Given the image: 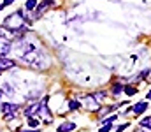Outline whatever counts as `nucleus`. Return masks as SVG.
<instances>
[{
  "instance_id": "412c9836",
  "label": "nucleus",
  "mask_w": 151,
  "mask_h": 132,
  "mask_svg": "<svg viewBox=\"0 0 151 132\" xmlns=\"http://www.w3.org/2000/svg\"><path fill=\"white\" fill-rule=\"evenodd\" d=\"M2 9H4V5H2V4H0V11H2Z\"/></svg>"
},
{
  "instance_id": "dca6fc26",
  "label": "nucleus",
  "mask_w": 151,
  "mask_h": 132,
  "mask_svg": "<svg viewBox=\"0 0 151 132\" xmlns=\"http://www.w3.org/2000/svg\"><path fill=\"white\" fill-rule=\"evenodd\" d=\"M128 127V123H123V125H119V127H116V132H123L125 129Z\"/></svg>"
},
{
  "instance_id": "6e6552de",
  "label": "nucleus",
  "mask_w": 151,
  "mask_h": 132,
  "mask_svg": "<svg viewBox=\"0 0 151 132\" xmlns=\"http://www.w3.org/2000/svg\"><path fill=\"white\" fill-rule=\"evenodd\" d=\"M139 127H142L144 131H151V116H144L139 122Z\"/></svg>"
},
{
  "instance_id": "6ab92c4d",
  "label": "nucleus",
  "mask_w": 151,
  "mask_h": 132,
  "mask_svg": "<svg viewBox=\"0 0 151 132\" xmlns=\"http://www.w3.org/2000/svg\"><path fill=\"white\" fill-rule=\"evenodd\" d=\"M146 99H150V100H151V90L148 92V95H146Z\"/></svg>"
},
{
  "instance_id": "4be33fe9",
  "label": "nucleus",
  "mask_w": 151,
  "mask_h": 132,
  "mask_svg": "<svg viewBox=\"0 0 151 132\" xmlns=\"http://www.w3.org/2000/svg\"><path fill=\"white\" fill-rule=\"evenodd\" d=\"M0 97H2V92H0Z\"/></svg>"
},
{
  "instance_id": "f8f14e48",
  "label": "nucleus",
  "mask_w": 151,
  "mask_h": 132,
  "mask_svg": "<svg viewBox=\"0 0 151 132\" xmlns=\"http://www.w3.org/2000/svg\"><path fill=\"white\" fill-rule=\"evenodd\" d=\"M111 129H113V122H107V120H106L104 125H102V129H100L99 132H109Z\"/></svg>"
},
{
  "instance_id": "7ed1b4c3",
  "label": "nucleus",
  "mask_w": 151,
  "mask_h": 132,
  "mask_svg": "<svg viewBox=\"0 0 151 132\" xmlns=\"http://www.w3.org/2000/svg\"><path fill=\"white\" fill-rule=\"evenodd\" d=\"M11 49H12V43H11L7 37H2V35H0V56L9 55Z\"/></svg>"
},
{
  "instance_id": "f3484780",
  "label": "nucleus",
  "mask_w": 151,
  "mask_h": 132,
  "mask_svg": "<svg viewBox=\"0 0 151 132\" xmlns=\"http://www.w3.org/2000/svg\"><path fill=\"white\" fill-rule=\"evenodd\" d=\"M11 4H14V0H4V2H2L4 7H5V5H11Z\"/></svg>"
},
{
  "instance_id": "39448f33",
  "label": "nucleus",
  "mask_w": 151,
  "mask_h": 132,
  "mask_svg": "<svg viewBox=\"0 0 151 132\" xmlns=\"http://www.w3.org/2000/svg\"><path fill=\"white\" fill-rule=\"evenodd\" d=\"M84 102H86V107H88L90 111H99V109H100V104H99V100H97L95 97H86Z\"/></svg>"
},
{
  "instance_id": "20e7f679",
  "label": "nucleus",
  "mask_w": 151,
  "mask_h": 132,
  "mask_svg": "<svg viewBox=\"0 0 151 132\" xmlns=\"http://www.w3.org/2000/svg\"><path fill=\"white\" fill-rule=\"evenodd\" d=\"M148 107H150V104L142 100V102H137L135 106H132V113L137 116V115H142V113H146V111H148Z\"/></svg>"
},
{
  "instance_id": "423d86ee",
  "label": "nucleus",
  "mask_w": 151,
  "mask_h": 132,
  "mask_svg": "<svg viewBox=\"0 0 151 132\" xmlns=\"http://www.w3.org/2000/svg\"><path fill=\"white\" fill-rule=\"evenodd\" d=\"M16 63H14V60H11V58H5V56H0V71L4 72V71H9L11 67H14Z\"/></svg>"
},
{
  "instance_id": "4468645a",
  "label": "nucleus",
  "mask_w": 151,
  "mask_h": 132,
  "mask_svg": "<svg viewBox=\"0 0 151 132\" xmlns=\"http://www.w3.org/2000/svg\"><path fill=\"white\" fill-rule=\"evenodd\" d=\"M81 107V102H77V100H70L69 102V109L70 111H76V109H79Z\"/></svg>"
},
{
  "instance_id": "ddd939ff",
  "label": "nucleus",
  "mask_w": 151,
  "mask_h": 132,
  "mask_svg": "<svg viewBox=\"0 0 151 132\" xmlns=\"http://www.w3.org/2000/svg\"><path fill=\"white\" fill-rule=\"evenodd\" d=\"M111 92H113V95H119V93L123 92V85H119V83H116V85L113 87V90H111Z\"/></svg>"
},
{
  "instance_id": "9b49d317",
  "label": "nucleus",
  "mask_w": 151,
  "mask_h": 132,
  "mask_svg": "<svg viewBox=\"0 0 151 132\" xmlns=\"http://www.w3.org/2000/svg\"><path fill=\"white\" fill-rule=\"evenodd\" d=\"M37 7V0H28L27 4H25V9L27 11H32V9H35Z\"/></svg>"
},
{
  "instance_id": "2eb2a0df",
  "label": "nucleus",
  "mask_w": 151,
  "mask_h": 132,
  "mask_svg": "<svg viewBox=\"0 0 151 132\" xmlns=\"http://www.w3.org/2000/svg\"><path fill=\"white\" fill-rule=\"evenodd\" d=\"M39 123H40V120H39V118H34V116H30V118H28V125H30V127H39Z\"/></svg>"
},
{
  "instance_id": "9d476101",
  "label": "nucleus",
  "mask_w": 151,
  "mask_h": 132,
  "mask_svg": "<svg viewBox=\"0 0 151 132\" xmlns=\"http://www.w3.org/2000/svg\"><path fill=\"white\" fill-rule=\"evenodd\" d=\"M2 90H4V93H5V95H9V97L14 93V90H12V87H11L9 83H4V85H2Z\"/></svg>"
},
{
  "instance_id": "1a4fd4ad",
  "label": "nucleus",
  "mask_w": 151,
  "mask_h": 132,
  "mask_svg": "<svg viewBox=\"0 0 151 132\" xmlns=\"http://www.w3.org/2000/svg\"><path fill=\"white\" fill-rule=\"evenodd\" d=\"M123 92H125L128 97H132L134 93H137V88L134 87V85H127V87H123Z\"/></svg>"
},
{
  "instance_id": "f257e3e1",
  "label": "nucleus",
  "mask_w": 151,
  "mask_h": 132,
  "mask_svg": "<svg viewBox=\"0 0 151 132\" xmlns=\"http://www.w3.org/2000/svg\"><path fill=\"white\" fill-rule=\"evenodd\" d=\"M0 111H2L5 122H12V120L18 116L19 106H18V104H12V102H4V104L0 106Z\"/></svg>"
},
{
  "instance_id": "f03ea898",
  "label": "nucleus",
  "mask_w": 151,
  "mask_h": 132,
  "mask_svg": "<svg viewBox=\"0 0 151 132\" xmlns=\"http://www.w3.org/2000/svg\"><path fill=\"white\" fill-rule=\"evenodd\" d=\"M53 5H55V0H42L40 4H37V7H35V11H34V19L42 18L44 12H46L47 9H51Z\"/></svg>"
},
{
  "instance_id": "aec40b11",
  "label": "nucleus",
  "mask_w": 151,
  "mask_h": 132,
  "mask_svg": "<svg viewBox=\"0 0 151 132\" xmlns=\"http://www.w3.org/2000/svg\"><path fill=\"white\" fill-rule=\"evenodd\" d=\"M146 81H151V74H148V76H146Z\"/></svg>"
},
{
  "instance_id": "a211bd4d",
  "label": "nucleus",
  "mask_w": 151,
  "mask_h": 132,
  "mask_svg": "<svg viewBox=\"0 0 151 132\" xmlns=\"http://www.w3.org/2000/svg\"><path fill=\"white\" fill-rule=\"evenodd\" d=\"M19 132H40L39 129H35V131H19Z\"/></svg>"
},
{
  "instance_id": "0eeeda50",
  "label": "nucleus",
  "mask_w": 151,
  "mask_h": 132,
  "mask_svg": "<svg viewBox=\"0 0 151 132\" xmlns=\"http://www.w3.org/2000/svg\"><path fill=\"white\" fill-rule=\"evenodd\" d=\"M72 131H76L74 122H63L60 127H56V132H72Z\"/></svg>"
}]
</instances>
